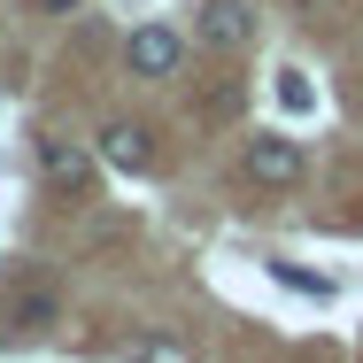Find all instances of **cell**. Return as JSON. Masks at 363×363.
<instances>
[{"label":"cell","instance_id":"obj_1","mask_svg":"<svg viewBox=\"0 0 363 363\" xmlns=\"http://www.w3.org/2000/svg\"><path fill=\"white\" fill-rule=\"evenodd\" d=\"M39 178L55 186V194H70V201H85L93 194V147H77V140H62V132H39Z\"/></svg>","mask_w":363,"mask_h":363},{"label":"cell","instance_id":"obj_2","mask_svg":"<svg viewBox=\"0 0 363 363\" xmlns=\"http://www.w3.org/2000/svg\"><path fill=\"white\" fill-rule=\"evenodd\" d=\"M124 62H132V77H170L186 62V39H178L170 23H140V31L124 39Z\"/></svg>","mask_w":363,"mask_h":363},{"label":"cell","instance_id":"obj_3","mask_svg":"<svg viewBox=\"0 0 363 363\" xmlns=\"http://www.w3.org/2000/svg\"><path fill=\"white\" fill-rule=\"evenodd\" d=\"M247 178L255 186H301V147L286 132H255L247 140Z\"/></svg>","mask_w":363,"mask_h":363},{"label":"cell","instance_id":"obj_4","mask_svg":"<svg viewBox=\"0 0 363 363\" xmlns=\"http://www.w3.org/2000/svg\"><path fill=\"white\" fill-rule=\"evenodd\" d=\"M194 31H201L209 47H224V55H240V47L255 39V8H247V0H201Z\"/></svg>","mask_w":363,"mask_h":363},{"label":"cell","instance_id":"obj_5","mask_svg":"<svg viewBox=\"0 0 363 363\" xmlns=\"http://www.w3.org/2000/svg\"><path fill=\"white\" fill-rule=\"evenodd\" d=\"M101 162L140 178L147 162H155V140H147V124H101Z\"/></svg>","mask_w":363,"mask_h":363},{"label":"cell","instance_id":"obj_6","mask_svg":"<svg viewBox=\"0 0 363 363\" xmlns=\"http://www.w3.org/2000/svg\"><path fill=\"white\" fill-rule=\"evenodd\" d=\"M47 325H55V294H39V286H31L8 317H0V333H16V340H39Z\"/></svg>","mask_w":363,"mask_h":363},{"label":"cell","instance_id":"obj_7","mask_svg":"<svg viewBox=\"0 0 363 363\" xmlns=\"http://www.w3.org/2000/svg\"><path fill=\"white\" fill-rule=\"evenodd\" d=\"M271 279L286 294H309V301H333V279L325 271H301V263H271Z\"/></svg>","mask_w":363,"mask_h":363},{"label":"cell","instance_id":"obj_8","mask_svg":"<svg viewBox=\"0 0 363 363\" xmlns=\"http://www.w3.org/2000/svg\"><path fill=\"white\" fill-rule=\"evenodd\" d=\"M279 108H286V116H309V108H317V93H309L301 70H279Z\"/></svg>","mask_w":363,"mask_h":363},{"label":"cell","instance_id":"obj_9","mask_svg":"<svg viewBox=\"0 0 363 363\" xmlns=\"http://www.w3.org/2000/svg\"><path fill=\"white\" fill-rule=\"evenodd\" d=\"M201 108H209V116H232V108H240V85H217V93H209Z\"/></svg>","mask_w":363,"mask_h":363},{"label":"cell","instance_id":"obj_10","mask_svg":"<svg viewBox=\"0 0 363 363\" xmlns=\"http://www.w3.org/2000/svg\"><path fill=\"white\" fill-rule=\"evenodd\" d=\"M31 8H47V16H77L85 0H31Z\"/></svg>","mask_w":363,"mask_h":363},{"label":"cell","instance_id":"obj_11","mask_svg":"<svg viewBox=\"0 0 363 363\" xmlns=\"http://www.w3.org/2000/svg\"><path fill=\"white\" fill-rule=\"evenodd\" d=\"M140 363H170V348L162 340H140Z\"/></svg>","mask_w":363,"mask_h":363}]
</instances>
